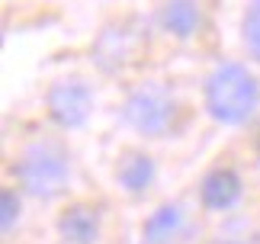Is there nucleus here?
<instances>
[{"instance_id":"nucleus-1","label":"nucleus","mask_w":260,"mask_h":244,"mask_svg":"<svg viewBox=\"0 0 260 244\" xmlns=\"http://www.w3.org/2000/svg\"><path fill=\"white\" fill-rule=\"evenodd\" d=\"M74 158L58 135H36L19 145L10 161V183H16L29 199L52 202L71 190Z\"/></svg>"},{"instance_id":"nucleus-2","label":"nucleus","mask_w":260,"mask_h":244,"mask_svg":"<svg viewBox=\"0 0 260 244\" xmlns=\"http://www.w3.org/2000/svg\"><path fill=\"white\" fill-rule=\"evenodd\" d=\"M203 106L212 122L241 129L260 113V77L244 61L225 58L203 80Z\"/></svg>"},{"instance_id":"nucleus-3","label":"nucleus","mask_w":260,"mask_h":244,"mask_svg":"<svg viewBox=\"0 0 260 244\" xmlns=\"http://www.w3.org/2000/svg\"><path fill=\"white\" fill-rule=\"evenodd\" d=\"M183 103L164 80H142L122 100V122L142 138H167L180 129Z\"/></svg>"},{"instance_id":"nucleus-4","label":"nucleus","mask_w":260,"mask_h":244,"mask_svg":"<svg viewBox=\"0 0 260 244\" xmlns=\"http://www.w3.org/2000/svg\"><path fill=\"white\" fill-rule=\"evenodd\" d=\"M93 106H96L93 87L81 74L55 77L45 90V113L61 132L84 129L90 122V116H93Z\"/></svg>"},{"instance_id":"nucleus-5","label":"nucleus","mask_w":260,"mask_h":244,"mask_svg":"<svg viewBox=\"0 0 260 244\" xmlns=\"http://www.w3.org/2000/svg\"><path fill=\"white\" fill-rule=\"evenodd\" d=\"M196 199L203 212L209 216H222V212H232L238 202L244 199V177L241 170L228 161H218L199 177V187H196Z\"/></svg>"},{"instance_id":"nucleus-6","label":"nucleus","mask_w":260,"mask_h":244,"mask_svg":"<svg viewBox=\"0 0 260 244\" xmlns=\"http://www.w3.org/2000/svg\"><path fill=\"white\" fill-rule=\"evenodd\" d=\"M55 231L61 238V244H103L106 212L93 199H71L58 212Z\"/></svg>"},{"instance_id":"nucleus-7","label":"nucleus","mask_w":260,"mask_h":244,"mask_svg":"<svg viewBox=\"0 0 260 244\" xmlns=\"http://www.w3.org/2000/svg\"><path fill=\"white\" fill-rule=\"evenodd\" d=\"M154 26L174 42H193L206 29L203 0H161L154 10Z\"/></svg>"},{"instance_id":"nucleus-8","label":"nucleus","mask_w":260,"mask_h":244,"mask_svg":"<svg viewBox=\"0 0 260 244\" xmlns=\"http://www.w3.org/2000/svg\"><path fill=\"white\" fill-rule=\"evenodd\" d=\"M113 177H116V187L122 190L125 196L138 199L157 183V161H154V155H148L142 148H125L122 155L116 158Z\"/></svg>"},{"instance_id":"nucleus-9","label":"nucleus","mask_w":260,"mask_h":244,"mask_svg":"<svg viewBox=\"0 0 260 244\" xmlns=\"http://www.w3.org/2000/svg\"><path fill=\"white\" fill-rule=\"evenodd\" d=\"M189 225L183 202H161L142 225V244H177Z\"/></svg>"},{"instance_id":"nucleus-10","label":"nucleus","mask_w":260,"mask_h":244,"mask_svg":"<svg viewBox=\"0 0 260 244\" xmlns=\"http://www.w3.org/2000/svg\"><path fill=\"white\" fill-rule=\"evenodd\" d=\"M23 212H26V193L16 183H7L0 193V231H4V238L16 231V225L23 222Z\"/></svg>"},{"instance_id":"nucleus-11","label":"nucleus","mask_w":260,"mask_h":244,"mask_svg":"<svg viewBox=\"0 0 260 244\" xmlns=\"http://www.w3.org/2000/svg\"><path fill=\"white\" fill-rule=\"evenodd\" d=\"M241 42L247 58L260 68V0H247L244 16H241Z\"/></svg>"}]
</instances>
